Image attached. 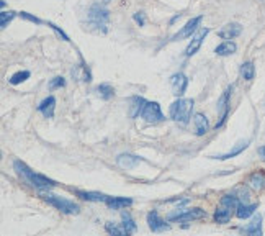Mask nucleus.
I'll return each instance as SVG.
<instances>
[{"label":"nucleus","mask_w":265,"mask_h":236,"mask_svg":"<svg viewBox=\"0 0 265 236\" xmlns=\"http://www.w3.org/2000/svg\"><path fill=\"white\" fill-rule=\"evenodd\" d=\"M28 77H30V72L28 71H22V72H17V74H13L12 77H10V84H13V86H17V84H20V82H23V81H26Z\"/></svg>","instance_id":"28"},{"label":"nucleus","mask_w":265,"mask_h":236,"mask_svg":"<svg viewBox=\"0 0 265 236\" xmlns=\"http://www.w3.org/2000/svg\"><path fill=\"white\" fill-rule=\"evenodd\" d=\"M208 33H210V30H208V28H203V30H200L197 34H195L193 40H192V43L187 46V50H185V56L190 58V56H193V54L200 50V46H201V43H203V40H205V36H206Z\"/></svg>","instance_id":"8"},{"label":"nucleus","mask_w":265,"mask_h":236,"mask_svg":"<svg viewBox=\"0 0 265 236\" xmlns=\"http://www.w3.org/2000/svg\"><path fill=\"white\" fill-rule=\"evenodd\" d=\"M135 22H136V23H139L141 26L144 25L146 20H144V15H143V13H139V12H138V13H135Z\"/></svg>","instance_id":"34"},{"label":"nucleus","mask_w":265,"mask_h":236,"mask_svg":"<svg viewBox=\"0 0 265 236\" xmlns=\"http://www.w3.org/2000/svg\"><path fill=\"white\" fill-rule=\"evenodd\" d=\"M231 90H233V87H228L226 90H225V94H223V97L219 99V102H218V110L221 112V116H219V122L216 123V128H219L223 123H225V120H226V116H228V110H229V95H231Z\"/></svg>","instance_id":"9"},{"label":"nucleus","mask_w":265,"mask_h":236,"mask_svg":"<svg viewBox=\"0 0 265 236\" xmlns=\"http://www.w3.org/2000/svg\"><path fill=\"white\" fill-rule=\"evenodd\" d=\"M247 185L255 192H262L265 190V172L263 171H255L249 176L247 179Z\"/></svg>","instance_id":"10"},{"label":"nucleus","mask_w":265,"mask_h":236,"mask_svg":"<svg viewBox=\"0 0 265 236\" xmlns=\"http://www.w3.org/2000/svg\"><path fill=\"white\" fill-rule=\"evenodd\" d=\"M242 31V26L239 23H228L218 31V36L223 40H233L236 36H239Z\"/></svg>","instance_id":"13"},{"label":"nucleus","mask_w":265,"mask_h":236,"mask_svg":"<svg viewBox=\"0 0 265 236\" xmlns=\"http://www.w3.org/2000/svg\"><path fill=\"white\" fill-rule=\"evenodd\" d=\"M231 212H233V208H228V207H223L221 205V208L219 210H216V213H214V221L216 223H228L229 220H231Z\"/></svg>","instance_id":"19"},{"label":"nucleus","mask_w":265,"mask_h":236,"mask_svg":"<svg viewBox=\"0 0 265 236\" xmlns=\"http://www.w3.org/2000/svg\"><path fill=\"white\" fill-rule=\"evenodd\" d=\"M132 204L131 199H124V197H107V205L113 210H121V208H126Z\"/></svg>","instance_id":"15"},{"label":"nucleus","mask_w":265,"mask_h":236,"mask_svg":"<svg viewBox=\"0 0 265 236\" xmlns=\"http://www.w3.org/2000/svg\"><path fill=\"white\" fill-rule=\"evenodd\" d=\"M247 141H244V143H241L238 148L236 149H233V151H229L228 154H221V156H216L214 159H219V161H225V159H229V158H234V156H238V154H241V152L247 148Z\"/></svg>","instance_id":"25"},{"label":"nucleus","mask_w":265,"mask_h":236,"mask_svg":"<svg viewBox=\"0 0 265 236\" xmlns=\"http://www.w3.org/2000/svg\"><path fill=\"white\" fill-rule=\"evenodd\" d=\"M141 163V159L136 158V156H131V154H120L118 156V164L121 166L123 169H132Z\"/></svg>","instance_id":"16"},{"label":"nucleus","mask_w":265,"mask_h":236,"mask_svg":"<svg viewBox=\"0 0 265 236\" xmlns=\"http://www.w3.org/2000/svg\"><path fill=\"white\" fill-rule=\"evenodd\" d=\"M255 208H257V204H252V205H239L236 215H238V218H249L250 215L255 212Z\"/></svg>","instance_id":"23"},{"label":"nucleus","mask_w":265,"mask_h":236,"mask_svg":"<svg viewBox=\"0 0 265 236\" xmlns=\"http://www.w3.org/2000/svg\"><path fill=\"white\" fill-rule=\"evenodd\" d=\"M123 228L126 230V233H135L136 231V223L131 220V217L128 213H123Z\"/></svg>","instance_id":"26"},{"label":"nucleus","mask_w":265,"mask_h":236,"mask_svg":"<svg viewBox=\"0 0 265 236\" xmlns=\"http://www.w3.org/2000/svg\"><path fill=\"white\" fill-rule=\"evenodd\" d=\"M221 205L223 207H228V208H238L239 207V202H238V197H234V195H225L221 199Z\"/></svg>","instance_id":"27"},{"label":"nucleus","mask_w":265,"mask_h":236,"mask_svg":"<svg viewBox=\"0 0 265 236\" xmlns=\"http://www.w3.org/2000/svg\"><path fill=\"white\" fill-rule=\"evenodd\" d=\"M242 231H246L249 234H262V217H259V215H257V217L252 220V223L244 228Z\"/></svg>","instance_id":"21"},{"label":"nucleus","mask_w":265,"mask_h":236,"mask_svg":"<svg viewBox=\"0 0 265 236\" xmlns=\"http://www.w3.org/2000/svg\"><path fill=\"white\" fill-rule=\"evenodd\" d=\"M201 20H203V17H195V18H192L190 22H188L182 30H180L175 36H173L172 40H184V38H188V36H192V33L198 28V25L201 23Z\"/></svg>","instance_id":"11"},{"label":"nucleus","mask_w":265,"mask_h":236,"mask_svg":"<svg viewBox=\"0 0 265 236\" xmlns=\"http://www.w3.org/2000/svg\"><path fill=\"white\" fill-rule=\"evenodd\" d=\"M107 231H108L110 234H128L126 230L123 228V225L118 226V225H115V223H107Z\"/></svg>","instance_id":"31"},{"label":"nucleus","mask_w":265,"mask_h":236,"mask_svg":"<svg viewBox=\"0 0 265 236\" xmlns=\"http://www.w3.org/2000/svg\"><path fill=\"white\" fill-rule=\"evenodd\" d=\"M188 86V79L185 77L184 74H173L170 77V87H172V94L173 95H184V92L187 90Z\"/></svg>","instance_id":"7"},{"label":"nucleus","mask_w":265,"mask_h":236,"mask_svg":"<svg viewBox=\"0 0 265 236\" xmlns=\"http://www.w3.org/2000/svg\"><path fill=\"white\" fill-rule=\"evenodd\" d=\"M241 75L246 81H252L254 75H255V67L252 62H244V64L241 66Z\"/></svg>","instance_id":"22"},{"label":"nucleus","mask_w":265,"mask_h":236,"mask_svg":"<svg viewBox=\"0 0 265 236\" xmlns=\"http://www.w3.org/2000/svg\"><path fill=\"white\" fill-rule=\"evenodd\" d=\"M43 199L46 200L48 204L53 205L54 208H58L59 212L67 213V215H77L80 212V207L77 204L71 202V200L61 199L58 195H53V193H43Z\"/></svg>","instance_id":"3"},{"label":"nucleus","mask_w":265,"mask_h":236,"mask_svg":"<svg viewBox=\"0 0 265 236\" xmlns=\"http://www.w3.org/2000/svg\"><path fill=\"white\" fill-rule=\"evenodd\" d=\"M13 18H15V12H2L0 13V25H2V28H5Z\"/></svg>","instance_id":"29"},{"label":"nucleus","mask_w":265,"mask_h":236,"mask_svg":"<svg viewBox=\"0 0 265 236\" xmlns=\"http://www.w3.org/2000/svg\"><path fill=\"white\" fill-rule=\"evenodd\" d=\"M259 156L263 159V161H265V146H262V148H259Z\"/></svg>","instance_id":"35"},{"label":"nucleus","mask_w":265,"mask_h":236,"mask_svg":"<svg viewBox=\"0 0 265 236\" xmlns=\"http://www.w3.org/2000/svg\"><path fill=\"white\" fill-rule=\"evenodd\" d=\"M141 118L148 123H160L164 122V115L162 110H160V105L157 102H148L144 103V107L141 110Z\"/></svg>","instance_id":"5"},{"label":"nucleus","mask_w":265,"mask_h":236,"mask_svg":"<svg viewBox=\"0 0 265 236\" xmlns=\"http://www.w3.org/2000/svg\"><path fill=\"white\" fill-rule=\"evenodd\" d=\"M143 103H144V100L143 99H139V97H135L132 99V110H131V116H136V115H139V112L143 110Z\"/></svg>","instance_id":"30"},{"label":"nucleus","mask_w":265,"mask_h":236,"mask_svg":"<svg viewBox=\"0 0 265 236\" xmlns=\"http://www.w3.org/2000/svg\"><path fill=\"white\" fill-rule=\"evenodd\" d=\"M108 10H105L100 5H94L89 12V23L95 26L97 30L105 33L107 31V25H108Z\"/></svg>","instance_id":"4"},{"label":"nucleus","mask_w":265,"mask_h":236,"mask_svg":"<svg viewBox=\"0 0 265 236\" xmlns=\"http://www.w3.org/2000/svg\"><path fill=\"white\" fill-rule=\"evenodd\" d=\"M203 217H206L205 210H201V208H192V210H188V212L169 215L167 220H170V221H192V220H200Z\"/></svg>","instance_id":"6"},{"label":"nucleus","mask_w":265,"mask_h":236,"mask_svg":"<svg viewBox=\"0 0 265 236\" xmlns=\"http://www.w3.org/2000/svg\"><path fill=\"white\" fill-rule=\"evenodd\" d=\"M148 223H149V228L154 233H160V231H165V230H169V225L165 223V221L159 217V213L157 212H151L148 215Z\"/></svg>","instance_id":"12"},{"label":"nucleus","mask_w":265,"mask_h":236,"mask_svg":"<svg viewBox=\"0 0 265 236\" xmlns=\"http://www.w3.org/2000/svg\"><path fill=\"white\" fill-rule=\"evenodd\" d=\"M195 122V130H197V135L198 136H203L206 131H208V120L206 116H203L201 113H197L193 118Z\"/></svg>","instance_id":"18"},{"label":"nucleus","mask_w":265,"mask_h":236,"mask_svg":"<svg viewBox=\"0 0 265 236\" xmlns=\"http://www.w3.org/2000/svg\"><path fill=\"white\" fill-rule=\"evenodd\" d=\"M103 2H110V0H103Z\"/></svg>","instance_id":"36"},{"label":"nucleus","mask_w":265,"mask_h":236,"mask_svg":"<svg viewBox=\"0 0 265 236\" xmlns=\"http://www.w3.org/2000/svg\"><path fill=\"white\" fill-rule=\"evenodd\" d=\"M236 50H238V46H236L233 41H225V43L216 48L214 53L218 54V56H229V54L236 53Z\"/></svg>","instance_id":"20"},{"label":"nucleus","mask_w":265,"mask_h":236,"mask_svg":"<svg viewBox=\"0 0 265 236\" xmlns=\"http://www.w3.org/2000/svg\"><path fill=\"white\" fill-rule=\"evenodd\" d=\"M15 169L20 176H23L28 182H30L33 187H36V189H51V187H56V182L51 179H48L41 174H36V172H33L30 168H26V166L22 163V161H15Z\"/></svg>","instance_id":"1"},{"label":"nucleus","mask_w":265,"mask_h":236,"mask_svg":"<svg viewBox=\"0 0 265 236\" xmlns=\"http://www.w3.org/2000/svg\"><path fill=\"white\" fill-rule=\"evenodd\" d=\"M75 193L83 199V200H89V202H107V197L103 193L99 192H82V190H75Z\"/></svg>","instance_id":"17"},{"label":"nucleus","mask_w":265,"mask_h":236,"mask_svg":"<svg viewBox=\"0 0 265 236\" xmlns=\"http://www.w3.org/2000/svg\"><path fill=\"white\" fill-rule=\"evenodd\" d=\"M66 86V81L62 77H54L51 82H50V90H54V89H59V87H64Z\"/></svg>","instance_id":"32"},{"label":"nucleus","mask_w":265,"mask_h":236,"mask_svg":"<svg viewBox=\"0 0 265 236\" xmlns=\"http://www.w3.org/2000/svg\"><path fill=\"white\" fill-rule=\"evenodd\" d=\"M193 110V100L192 99H179L170 105V118L173 122L187 123Z\"/></svg>","instance_id":"2"},{"label":"nucleus","mask_w":265,"mask_h":236,"mask_svg":"<svg viewBox=\"0 0 265 236\" xmlns=\"http://www.w3.org/2000/svg\"><path fill=\"white\" fill-rule=\"evenodd\" d=\"M54 108H56V99H54V97H48V99H45L43 102L39 103V107H38V110L46 118H51L54 115Z\"/></svg>","instance_id":"14"},{"label":"nucleus","mask_w":265,"mask_h":236,"mask_svg":"<svg viewBox=\"0 0 265 236\" xmlns=\"http://www.w3.org/2000/svg\"><path fill=\"white\" fill-rule=\"evenodd\" d=\"M20 15H22L23 18H26V20H30V22H33V23H41V20L39 18H36V17H33V15H28V13L26 12H22V13H20Z\"/></svg>","instance_id":"33"},{"label":"nucleus","mask_w":265,"mask_h":236,"mask_svg":"<svg viewBox=\"0 0 265 236\" xmlns=\"http://www.w3.org/2000/svg\"><path fill=\"white\" fill-rule=\"evenodd\" d=\"M97 94H99L103 100H110L111 97H113V87L108 86V84H100L99 87H97Z\"/></svg>","instance_id":"24"}]
</instances>
